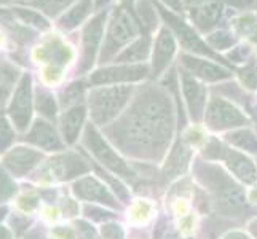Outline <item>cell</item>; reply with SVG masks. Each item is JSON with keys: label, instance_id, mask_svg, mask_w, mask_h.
I'll use <instances>...</instances> for the list:
<instances>
[{"label": "cell", "instance_id": "1", "mask_svg": "<svg viewBox=\"0 0 257 239\" xmlns=\"http://www.w3.org/2000/svg\"><path fill=\"white\" fill-rule=\"evenodd\" d=\"M104 132L123 153L160 159L174 132V105L170 94L158 86H144Z\"/></svg>", "mask_w": 257, "mask_h": 239}, {"label": "cell", "instance_id": "2", "mask_svg": "<svg viewBox=\"0 0 257 239\" xmlns=\"http://www.w3.org/2000/svg\"><path fill=\"white\" fill-rule=\"evenodd\" d=\"M133 85L91 86L86 96V107L93 125L105 128L126 110L133 99Z\"/></svg>", "mask_w": 257, "mask_h": 239}, {"label": "cell", "instance_id": "3", "mask_svg": "<svg viewBox=\"0 0 257 239\" xmlns=\"http://www.w3.org/2000/svg\"><path fill=\"white\" fill-rule=\"evenodd\" d=\"M141 24L136 15L128 7H117L109 15L107 26H105V37L99 53L101 63L113 61L130 43L135 42L141 35Z\"/></svg>", "mask_w": 257, "mask_h": 239}, {"label": "cell", "instance_id": "4", "mask_svg": "<svg viewBox=\"0 0 257 239\" xmlns=\"http://www.w3.org/2000/svg\"><path fill=\"white\" fill-rule=\"evenodd\" d=\"M72 47L59 34H50L32 51L35 63L43 66L42 78L47 85H56L64 77L67 66L74 61Z\"/></svg>", "mask_w": 257, "mask_h": 239}, {"label": "cell", "instance_id": "5", "mask_svg": "<svg viewBox=\"0 0 257 239\" xmlns=\"http://www.w3.org/2000/svg\"><path fill=\"white\" fill-rule=\"evenodd\" d=\"M91 171V164L82 155L74 152L55 153L51 158L45 159L35 172L32 179L37 183H58L80 179Z\"/></svg>", "mask_w": 257, "mask_h": 239}, {"label": "cell", "instance_id": "6", "mask_svg": "<svg viewBox=\"0 0 257 239\" xmlns=\"http://www.w3.org/2000/svg\"><path fill=\"white\" fill-rule=\"evenodd\" d=\"M82 144L97 163H101L105 169H109L115 175L125 177V179H133L135 177V172L131 171V167L126 164L125 159L102 137L101 132L97 131V126L93 125V123L85 126Z\"/></svg>", "mask_w": 257, "mask_h": 239}, {"label": "cell", "instance_id": "7", "mask_svg": "<svg viewBox=\"0 0 257 239\" xmlns=\"http://www.w3.org/2000/svg\"><path fill=\"white\" fill-rule=\"evenodd\" d=\"M34 82L29 72H23L21 78L18 80V85L10 97V102L7 105V115L12 120L15 129L24 134L32 125L34 115Z\"/></svg>", "mask_w": 257, "mask_h": 239}, {"label": "cell", "instance_id": "8", "mask_svg": "<svg viewBox=\"0 0 257 239\" xmlns=\"http://www.w3.org/2000/svg\"><path fill=\"white\" fill-rule=\"evenodd\" d=\"M154 4L157 7L158 13H160V16L166 21V26L173 31L176 39L179 40V43L184 47L185 51L190 53V55H195V56L222 61L219 55H216V53L208 47L206 42H203L200 39V35L197 34V31H195L192 26H189L184 20H181V18L174 15L171 10H168V8L163 4L158 2V0H154Z\"/></svg>", "mask_w": 257, "mask_h": 239}, {"label": "cell", "instance_id": "9", "mask_svg": "<svg viewBox=\"0 0 257 239\" xmlns=\"http://www.w3.org/2000/svg\"><path fill=\"white\" fill-rule=\"evenodd\" d=\"M109 13L107 10L96 13L90 21H86L82 29V45H80V59H78L77 74L82 75L90 72L97 55L101 53L105 26H107Z\"/></svg>", "mask_w": 257, "mask_h": 239}, {"label": "cell", "instance_id": "10", "mask_svg": "<svg viewBox=\"0 0 257 239\" xmlns=\"http://www.w3.org/2000/svg\"><path fill=\"white\" fill-rule=\"evenodd\" d=\"M205 155L212 159H222L228 166V169L233 172V175L243 183L252 185L257 182V167L252 159L244 152L225 148L222 144H219L216 139H211L206 144Z\"/></svg>", "mask_w": 257, "mask_h": 239}, {"label": "cell", "instance_id": "11", "mask_svg": "<svg viewBox=\"0 0 257 239\" xmlns=\"http://www.w3.org/2000/svg\"><path fill=\"white\" fill-rule=\"evenodd\" d=\"M203 120L212 131L238 129L249 125V118L243 113V110L238 109L233 102L222 99V97H212L208 102Z\"/></svg>", "mask_w": 257, "mask_h": 239}, {"label": "cell", "instance_id": "12", "mask_svg": "<svg viewBox=\"0 0 257 239\" xmlns=\"http://www.w3.org/2000/svg\"><path fill=\"white\" fill-rule=\"evenodd\" d=\"M150 75V67L147 64H113L96 69L90 74L91 86L105 85H131L141 82Z\"/></svg>", "mask_w": 257, "mask_h": 239}, {"label": "cell", "instance_id": "13", "mask_svg": "<svg viewBox=\"0 0 257 239\" xmlns=\"http://www.w3.org/2000/svg\"><path fill=\"white\" fill-rule=\"evenodd\" d=\"M45 161V155L40 150L34 148L28 144L15 145L0 159L7 172L15 179H23L35 172V169Z\"/></svg>", "mask_w": 257, "mask_h": 239}, {"label": "cell", "instance_id": "14", "mask_svg": "<svg viewBox=\"0 0 257 239\" xmlns=\"http://www.w3.org/2000/svg\"><path fill=\"white\" fill-rule=\"evenodd\" d=\"M21 140L24 144L40 150V152L61 153L66 150V142L61 132L51 121L43 118H35L28 132L23 134Z\"/></svg>", "mask_w": 257, "mask_h": 239}, {"label": "cell", "instance_id": "15", "mask_svg": "<svg viewBox=\"0 0 257 239\" xmlns=\"http://www.w3.org/2000/svg\"><path fill=\"white\" fill-rule=\"evenodd\" d=\"M208 183L211 185V191L214 194L217 207L224 214H238L244 207L246 199L243 190L222 172H214L212 177H208Z\"/></svg>", "mask_w": 257, "mask_h": 239}, {"label": "cell", "instance_id": "16", "mask_svg": "<svg viewBox=\"0 0 257 239\" xmlns=\"http://www.w3.org/2000/svg\"><path fill=\"white\" fill-rule=\"evenodd\" d=\"M179 88L182 90L184 102L187 112L195 123H200L205 118V112L208 107V91L206 86L200 82L198 78H195L187 70H179Z\"/></svg>", "mask_w": 257, "mask_h": 239}, {"label": "cell", "instance_id": "17", "mask_svg": "<svg viewBox=\"0 0 257 239\" xmlns=\"http://www.w3.org/2000/svg\"><path fill=\"white\" fill-rule=\"evenodd\" d=\"M176 50H177L176 35L173 34V31L168 28V26H163V28L158 29L157 37L152 45V55H150V75L154 78H158L160 75H163V72L171 64V61L176 55Z\"/></svg>", "mask_w": 257, "mask_h": 239}, {"label": "cell", "instance_id": "18", "mask_svg": "<svg viewBox=\"0 0 257 239\" xmlns=\"http://www.w3.org/2000/svg\"><path fill=\"white\" fill-rule=\"evenodd\" d=\"M181 69L187 70L200 82H224L232 77V72L219 63H212V59L195 56L190 53H182L181 55Z\"/></svg>", "mask_w": 257, "mask_h": 239}, {"label": "cell", "instance_id": "19", "mask_svg": "<svg viewBox=\"0 0 257 239\" xmlns=\"http://www.w3.org/2000/svg\"><path fill=\"white\" fill-rule=\"evenodd\" d=\"M72 191L78 199L93 202V204L109 207L117 206V199H115L113 193L109 190L107 185L96 179L94 175H83L80 179H77L72 183Z\"/></svg>", "mask_w": 257, "mask_h": 239}, {"label": "cell", "instance_id": "20", "mask_svg": "<svg viewBox=\"0 0 257 239\" xmlns=\"http://www.w3.org/2000/svg\"><path fill=\"white\" fill-rule=\"evenodd\" d=\"M88 115V107L85 104L75 105L63 110L59 115V132L63 136L66 145H74L78 139H80L82 131H85V121Z\"/></svg>", "mask_w": 257, "mask_h": 239}, {"label": "cell", "instance_id": "21", "mask_svg": "<svg viewBox=\"0 0 257 239\" xmlns=\"http://www.w3.org/2000/svg\"><path fill=\"white\" fill-rule=\"evenodd\" d=\"M222 15V4L220 2H206L200 7H195L190 10L192 24L200 32H212L220 21Z\"/></svg>", "mask_w": 257, "mask_h": 239}, {"label": "cell", "instance_id": "22", "mask_svg": "<svg viewBox=\"0 0 257 239\" xmlns=\"http://www.w3.org/2000/svg\"><path fill=\"white\" fill-rule=\"evenodd\" d=\"M93 10H94L93 0H77L63 16L58 18V28L64 32L75 31L78 26H82L85 24V21H88V18L91 16Z\"/></svg>", "mask_w": 257, "mask_h": 239}, {"label": "cell", "instance_id": "23", "mask_svg": "<svg viewBox=\"0 0 257 239\" xmlns=\"http://www.w3.org/2000/svg\"><path fill=\"white\" fill-rule=\"evenodd\" d=\"M34 107L39 113V118L55 123L59 118V101L58 96L53 94L48 88H34Z\"/></svg>", "mask_w": 257, "mask_h": 239}, {"label": "cell", "instance_id": "24", "mask_svg": "<svg viewBox=\"0 0 257 239\" xmlns=\"http://www.w3.org/2000/svg\"><path fill=\"white\" fill-rule=\"evenodd\" d=\"M150 39L149 35H139V37L130 43L120 55L113 59L115 64H143L147 58L152 55L150 53Z\"/></svg>", "mask_w": 257, "mask_h": 239}, {"label": "cell", "instance_id": "25", "mask_svg": "<svg viewBox=\"0 0 257 239\" xmlns=\"http://www.w3.org/2000/svg\"><path fill=\"white\" fill-rule=\"evenodd\" d=\"M21 75L23 74L15 64L8 63V61H0V113L4 112L5 105L10 102V97Z\"/></svg>", "mask_w": 257, "mask_h": 239}, {"label": "cell", "instance_id": "26", "mask_svg": "<svg viewBox=\"0 0 257 239\" xmlns=\"http://www.w3.org/2000/svg\"><path fill=\"white\" fill-rule=\"evenodd\" d=\"M13 16L20 21L23 26L29 28L32 31L37 32H45L50 29V23L48 18L43 16L40 12L34 10L32 7H21V5H15L13 8H10Z\"/></svg>", "mask_w": 257, "mask_h": 239}, {"label": "cell", "instance_id": "27", "mask_svg": "<svg viewBox=\"0 0 257 239\" xmlns=\"http://www.w3.org/2000/svg\"><path fill=\"white\" fill-rule=\"evenodd\" d=\"M86 96H88V91H86L85 82H82V80L72 82L66 88H63L61 93L58 94L59 107L66 110L70 107H75V105H80V104H83V99H86Z\"/></svg>", "mask_w": 257, "mask_h": 239}, {"label": "cell", "instance_id": "28", "mask_svg": "<svg viewBox=\"0 0 257 239\" xmlns=\"http://www.w3.org/2000/svg\"><path fill=\"white\" fill-rule=\"evenodd\" d=\"M75 2L77 0H31L26 5L32 7L47 18H61Z\"/></svg>", "mask_w": 257, "mask_h": 239}, {"label": "cell", "instance_id": "29", "mask_svg": "<svg viewBox=\"0 0 257 239\" xmlns=\"http://www.w3.org/2000/svg\"><path fill=\"white\" fill-rule=\"evenodd\" d=\"M227 142L236 147L240 152L257 153V134L247 128H238L225 136Z\"/></svg>", "mask_w": 257, "mask_h": 239}, {"label": "cell", "instance_id": "30", "mask_svg": "<svg viewBox=\"0 0 257 239\" xmlns=\"http://www.w3.org/2000/svg\"><path fill=\"white\" fill-rule=\"evenodd\" d=\"M135 10H136V18L141 24V29H144L146 32H152L158 24L157 23L158 10L154 0H138Z\"/></svg>", "mask_w": 257, "mask_h": 239}, {"label": "cell", "instance_id": "31", "mask_svg": "<svg viewBox=\"0 0 257 239\" xmlns=\"http://www.w3.org/2000/svg\"><path fill=\"white\" fill-rule=\"evenodd\" d=\"M189 159H190V152H189V147H185L184 144H179L177 145L170 158H168L166 161V166H165V174L168 177H174V175H179L181 172L185 171V167L189 164Z\"/></svg>", "mask_w": 257, "mask_h": 239}, {"label": "cell", "instance_id": "32", "mask_svg": "<svg viewBox=\"0 0 257 239\" xmlns=\"http://www.w3.org/2000/svg\"><path fill=\"white\" fill-rule=\"evenodd\" d=\"M208 47L212 51H225L228 48H233L236 45V37L233 32L225 29H214L206 35Z\"/></svg>", "mask_w": 257, "mask_h": 239}, {"label": "cell", "instance_id": "33", "mask_svg": "<svg viewBox=\"0 0 257 239\" xmlns=\"http://www.w3.org/2000/svg\"><path fill=\"white\" fill-rule=\"evenodd\" d=\"M16 129L8 115L0 113V156H4L10 150L16 140Z\"/></svg>", "mask_w": 257, "mask_h": 239}, {"label": "cell", "instance_id": "34", "mask_svg": "<svg viewBox=\"0 0 257 239\" xmlns=\"http://www.w3.org/2000/svg\"><path fill=\"white\" fill-rule=\"evenodd\" d=\"M154 214V204L147 199H138L131 204L128 210V220L135 225L146 223Z\"/></svg>", "mask_w": 257, "mask_h": 239}, {"label": "cell", "instance_id": "35", "mask_svg": "<svg viewBox=\"0 0 257 239\" xmlns=\"http://www.w3.org/2000/svg\"><path fill=\"white\" fill-rule=\"evenodd\" d=\"M31 225H32L31 217L21 210L13 212L12 215H8V226L12 228L13 234H16V236H24L32 228Z\"/></svg>", "mask_w": 257, "mask_h": 239}, {"label": "cell", "instance_id": "36", "mask_svg": "<svg viewBox=\"0 0 257 239\" xmlns=\"http://www.w3.org/2000/svg\"><path fill=\"white\" fill-rule=\"evenodd\" d=\"M16 206L24 214H32V212H35L40 207V194L34 191H26L18 196Z\"/></svg>", "mask_w": 257, "mask_h": 239}, {"label": "cell", "instance_id": "37", "mask_svg": "<svg viewBox=\"0 0 257 239\" xmlns=\"http://www.w3.org/2000/svg\"><path fill=\"white\" fill-rule=\"evenodd\" d=\"M233 28L238 34L255 37L257 35V20L252 15H243L233 20Z\"/></svg>", "mask_w": 257, "mask_h": 239}, {"label": "cell", "instance_id": "38", "mask_svg": "<svg viewBox=\"0 0 257 239\" xmlns=\"http://www.w3.org/2000/svg\"><path fill=\"white\" fill-rule=\"evenodd\" d=\"M83 214L88 220H93V222H105V220H109L113 217L112 212L109 210H104V207H97L94 204H88L83 207Z\"/></svg>", "mask_w": 257, "mask_h": 239}, {"label": "cell", "instance_id": "39", "mask_svg": "<svg viewBox=\"0 0 257 239\" xmlns=\"http://www.w3.org/2000/svg\"><path fill=\"white\" fill-rule=\"evenodd\" d=\"M240 78H241V83L247 88V90H255L257 88V66L249 64L244 69H241Z\"/></svg>", "mask_w": 257, "mask_h": 239}, {"label": "cell", "instance_id": "40", "mask_svg": "<svg viewBox=\"0 0 257 239\" xmlns=\"http://www.w3.org/2000/svg\"><path fill=\"white\" fill-rule=\"evenodd\" d=\"M101 234L104 239H123L125 237V231H123L121 225L118 223H104L101 226Z\"/></svg>", "mask_w": 257, "mask_h": 239}, {"label": "cell", "instance_id": "41", "mask_svg": "<svg viewBox=\"0 0 257 239\" xmlns=\"http://www.w3.org/2000/svg\"><path fill=\"white\" fill-rule=\"evenodd\" d=\"M220 4H225L235 10H257V0H217Z\"/></svg>", "mask_w": 257, "mask_h": 239}, {"label": "cell", "instance_id": "42", "mask_svg": "<svg viewBox=\"0 0 257 239\" xmlns=\"http://www.w3.org/2000/svg\"><path fill=\"white\" fill-rule=\"evenodd\" d=\"M51 237L53 239H75V229L72 226L59 225L51 229Z\"/></svg>", "mask_w": 257, "mask_h": 239}, {"label": "cell", "instance_id": "43", "mask_svg": "<svg viewBox=\"0 0 257 239\" xmlns=\"http://www.w3.org/2000/svg\"><path fill=\"white\" fill-rule=\"evenodd\" d=\"M77 225V229L75 231L78 233V237L82 239H96V231L94 228L88 223V222H83V220H78L75 223Z\"/></svg>", "mask_w": 257, "mask_h": 239}, {"label": "cell", "instance_id": "44", "mask_svg": "<svg viewBox=\"0 0 257 239\" xmlns=\"http://www.w3.org/2000/svg\"><path fill=\"white\" fill-rule=\"evenodd\" d=\"M61 212H63L66 217H74L75 214H78L77 201H74L72 198H64L61 201Z\"/></svg>", "mask_w": 257, "mask_h": 239}, {"label": "cell", "instance_id": "45", "mask_svg": "<svg viewBox=\"0 0 257 239\" xmlns=\"http://www.w3.org/2000/svg\"><path fill=\"white\" fill-rule=\"evenodd\" d=\"M185 140L192 145H197V144H201L203 140H205V134H203L198 128H192L187 134H185Z\"/></svg>", "mask_w": 257, "mask_h": 239}, {"label": "cell", "instance_id": "46", "mask_svg": "<svg viewBox=\"0 0 257 239\" xmlns=\"http://www.w3.org/2000/svg\"><path fill=\"white\" fill-rule=\"evenodd\" d=\"M23 239H51L47 231L42 226H32L28 233L23 236Z\"/></svg>", "mask_w": 257, "mask_h": 239}, {"label": "cell", "instance_id": "47", "mask_svg": "<svg viewBox=\"0 0 257 239\" xmlns=\"http://www.w3.org/2000/svg\"><path fill=\"white\" fill-rule=\"evenodd\" d=\"M181 231L184 234H189L193 231V217L192 215H184L182 223H181Z\"/></svg>", "mask_w": 257, "mask_h": 239}, {"label": "cell", "instance_id": "48", "mask_svg": "<svg viewBox=\"0 0 257 239\" xmlns=\"http://www.w3.org/2000/svg\"><path fill=\"white\" fill-rule=\"evenodd\" d=\"M160 4H163L166 8L170 7L171 12H181L182 10V0H158Z\"/></svg>", "mask_w": 257, "mask_h": 239}, {"label": "cell", "instance_id": "49", "mask_svg": "<svg viewBox=\"0 0 257 239\" xmlns=\"http://www.w3.org/2000/svg\"><path fill=\"white\" fill-rule=\"evenodd\" d=\"M110 2H112V0H93V4H94V12H96V13L104 12L105 8L109 7Z\"/></svg>", "mask_w": 257, "mask_h": 239}, {"label": "cell", "instance_id": "50", "mask_svg": "<svg viewBox=\"0 0 257 239\" xmlns=\"http://www.w3.org/2000/svg\"><path fill=\"white\" fill-rule=\"evenodd\" d=\"M0 239H13V231L10 226L0 223Z\"/></svg>", "mask_w": 257, "mask_h": 239}, {"label": "cell", "instance_id": "51", "mask_svg": "<svg viewBox=\"0 0 257 239\" xmlns=\"http://www.w3.org/2000/svg\"><path fill=\"white\" fill-rule=\"evenodd\" d=\"M224 239H251V237L244 233H240V231H232V233H228Z\"/></svg>", "mask_w": 257, "mask_h": 239}, {"label": "cell", "instance_id": "52", "mask_svg": "<svg viewBox=\"0 0 257 239\" xmlns=\"http://www.w3.org/2000/svg\"><path fill=\"white\" fill-rule=\"evenodd\" d=\"M182 4H185V5H189V7L195 8V7H200V5H203V4H206V0H182Z\"/></svg>", "mask_w": 257, "mask_h": 239}, {"label": "cell", "instance_id": "53", "mask_svg": "<svg viewBox=\"0 0 257 239\" xmlns=\"http://www.w3.org/2000/svg\"><path fill=\"white\" fill-rule=\"evenodd\" d=\"M8 214H10L8 207L5 204H0V223H2L5 218H8Z\"/></svg>", "mask_w": 257, "mask_h": 239}, {"label": "cell", "instance_id": "54", "mask_svg": "<svg viewBox=\"0 0 257 239\" xmlns=\"http://www.w3.org/2000/svg\"><path fill=\"white\" fill-rule=\"evenodd\" d=\"M249 231H251V234L257 239V218L254 220V222L249 223Z\"/></svg>", "mask_w": 257, "mask_h": 239}, {"label": "cell", "instance_id": "55", "mask_svg": "<svg viewBox=\"0 0 257 239\" xmlns=\"http://www.w3.org/2000/svg\"><path fill=\"white\" fill-rule=\"evenodd\" d=\"M120 2H121V5H123V7L133 8V7L136 5V2H138V0H120Z\"/></svg>", "mask_w": 257, "mask_h": 239}, {"label": "cell", "instance_id": "56", "mask_svg": "<svg viewBox=\"0 0 257 239\" xmlns=\"http://www.w3.org/2000/svg\"><path fill=\"white\" fill-rule=\"evenodd\" d=\"M18 2H26V4H29L31 0H18Z\"/></svg>", "mask_w": 257, "mask_h": 239}, {"label": "cell", "instance_id": "57", "mask_svg": "<svg viewBox=\"0 0 257 239\" xmlns=\"http://www.w3.org/2000/svg\"><path fill=\"white\" fill-rule=\"evenodd\" d=\"M252 40H254V43H255V45H257V35H255V37H252Z\"/></svg>", "mask_w": 257, "mask_h": 239}, {"label": "cell", "instance_id": "58", "mask_svg": "<svg viewBox=\"0 0 257 239\" xmlns=\"http://www.w3.org/2000/svg\"><path fill=\"white\" fill-rule=\"evenodd\" d=\"M7 2V0H0V4H5Z\"/></svg>", "mask_w": 257, "mask_h": 239}]
</instances>
